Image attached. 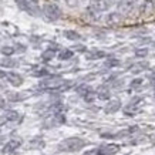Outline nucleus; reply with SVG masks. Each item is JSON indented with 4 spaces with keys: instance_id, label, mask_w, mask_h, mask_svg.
<instances>
[{
    "instance_id": "nucleus-1",
    "label": "nucleus",
    "mask_w": 155,
    "mask_h": 155,
    "mask_svg": "<svg viewBox=\"0 0 155 155\" xmlns=\"http://www.w3.org/2000/svg\"><path fill=\"white\" fill-rule=\"evenodd\" d=\"M87 142L81 138L73 137V138H67L64 141L58 144V151H64V152H75V151H80L83 147H85Z\"/></svg>"
},
{
    "instance_id": "nucleus-2",
    "label": "nucleus",
    "mask_w": 155,
    "mask_h": 155,
    "mask_svg": "<svg viewBox=\"0 0 155 155\" xmlns=\"http://www.w3.org/2000/svg\"><path fill=\"white\" fill-rule=\"evenodd\" d=\"M16 3H17L20 10L28 13L30 16L37 17V16L41 14V9H40V6H38L37 0H16Z\"/></svg>"
},
{
    "instance_id": "nucleus-3",
    "label": "nucleus",
    "mask_w": 155,
    "mask_h": 155,
    "mask_svg": "<svg viewBox=\"0 0 155 155\" xmlns=\"http://www.w3.org/2000/svg\"><path fill=\"white\" fill-rule=\"evenodd\" d=\"M41 13L44 14V19L47 20V21H56V20H58L61 17V9L56 3H47V5H44Z\"/></svg>"
},
{
    "instance_id": "nucleus-4",
    "label": "nucleus",
    "mask_w": 155,
    "mask_h": 155,
    "mask_svg": "<svg viewBox=\"0 0 155 155\" xmlns=\"http://www.w3.org/2000/svg\"><path fill=\"white\" fill-rule=\"evenodd\" d=\"M114 5V0H93L88 6L90 13H101L108 10Z\"/></svg>"
},
{
    "instance_id": "nucleus-5",
    "label": "nucleus",
    "mask_w": 155,
    "mask_h": 155,
    "mask_svg": "<svg viewBox=\"0 0 155 155\" xmlns=\"http://www.w3.org/2000/svg\"><path fill=\"white\" fill-rule=\"evenodd\" d=\"M138 0H120L118 2V13L120 14H130L135 7Z\"/></svg>"
},
{
    "instance_id": "nucleus-6",
    "label": "nucleus",
    "mask_w": 155,
    "mask_h": 155,
    "mask_svg": "<svg viewBox=\"0 0 155 155\" xmlns=\"http://www.w3.org/2000/svg\"><path fill=\"white\" fill-rule=\"evenodd\" d=\"M155 12V5L151 0H144L141 7H140V16L142 17H148Z\"/></svg>"
},
{
    "instance_id": "nucleus-7",
    "label": "nucleus",
    "mask_w": 155,
    "mask_h": 155,
    "mask_svg": "<svg viewBox=\"0 0 155 155\" xmlns=\"http://www.w3.org/2000/svg\"><path fill=\"white\" fill-rule=\"evenodd\" d=\"M122 21V14H120L118 12H113V13H110L105 17V23L110 24V26H117Z\"/></svg>"
},
{
    "instance_id": "nucleus-8",
    "label": "nucleus",
    "mask_w": 155,
    "mask_h": 155,
    "mask_svg": "<svg viewBox=\"0 0 155 155\" xmlns=\"http://www.w3.org/2000/svg\"><path fill=\"white\" fill-rule=\"evenodd\" d=\"M118 150H120L118 145L110 144V145H104V147H101L100 150H97V155H113V154H115Z\"/></svg>"
},
{
    "instance_id": "nucleus-9",
    "label": "nucleus",
    "mask_w": 155,
    "mask_h": 155,
    "mask_svg": "<svg viewBox=\"0 0 155 155\" xmlns=\"http://www.w3.org/2000/svg\"><path fill=\"white\" fill-rule=\"evenodd\" d=\"M6 77H7V80L10 81V84L14 85V87H19V85H21V83H23L21 75H19L17 73H9Z\"/></svg>"
},
{
    "instance_id": "nucleus-10",
    "label": "nucleus",
    "mask_w": 155,
    "mask_h": 155,
    "mask_svg": "<svg viewBox=\"0 0 155 155\" xmlns=\"http://www.w3.org/2000/svg\"><path fill=\"white\" fill-rule=\"evenodd\" d=\"M20 144H21V141H20V140H12L9 144H6V147H5V150H3V151H5V152H10V151H14L16 148H19Z\"/></svg>"
},
{
    "instance_id": "nucleus-11",
    "label": "nucleus",
    "mask_w": 155,
    "mask_h": 155,
    "mask_svg": "<svg viewBox=\"0 0 155 155\" xmlns=\"http://www.w3.org/2000/svg\"><path fill=\"white\" fill-rule=\"evenodd\" d=\"M64 36H66V38H68V40H73V41H75V40H80L81 36L77 31H74V30H66L64 31Z\"/></svg>"
},
{
    "instance_id": "nucleus-12",
    "label": "nucleus",
    "mask_w": 155,
    "mask_h": 155,
    "mask_svg": "<svg viewBox=\"0 0 155 155\" xmlns=\"http://www.w3.org/2000/svg\"><path fill=\"white\" fill-rule=\"evenodd\" d=\"M118 108H120V101L115 100V101H111V103L108 104L107 108H105V111H107V113H115Z\"/></svg>"
},
{
    "instance_id": "nucleus-13",
    "label": "nucleus",
    "mask_w": 155,
    "mask_h": 155,
    "mask_svg": "<svg viewBox=\"0 0 155 155\" xmlns=\"http://www.w3.org/2000/svg\"><path fill=\"white\" fill-rule=\"evenodd\" d=\"M58 57H60V60H70L73 57V51L71 50H63V51H60Z\"/></svg>"
},
{
    "instance_id": "nucleus-14",
    "label": "nucleus",
    "mask_w": 155,
    "mask_h": 155,
    "mask_svg": "<svg viewBox=\"0 0 155 155\" xmlns=\"http://www.w3.org/2000/svg\"><path fill=\"white\" fill-rule=\"evenodd\" d=\"M90 91H91V90H90V87L88 85H81V87H78V88H77V93H78V94H81V95H87V94H90Z\"/></svg>"
},
{
    "instance_id": "nucleus-15",
    "label": "nucleus",
    "mask_w": 155,
    "mask_h": 155,
    "mask_svg": "<svg viewBox=\"0 0 155 155\" xmlns=\"http://www.w3.org/2000/svg\"><path fill=\"white\" fill-rule=\"evenodd\" d=\"M6 118H7L9 121H16V120L19 118V113H16V111H7V113H6Z\"/></svg>"
},
{
    "instance_id": "nucleus-16",
    "label": "nucleus",
    "mask_w": 155,
    "mask_h": 155,
    "mask_svg": "<svg viewBox=\"0 0 155 155\" xmlns=\"http://www.w3.org/2000/svg\"><path fill=\"white\" fill-rule=\"evenodd\" d=\"M54 54H56V53H54V50H47V51H44L43 53V60H46V61H48V60H51L53 57H54Z\"/></svg>"
},
{
    "instance_id": "nucleus-17",
    "label": "nucleus",
    "mask_w": 155,
    "mask_h": 155,
    "mask_svg": "<svg viewBox=\"0 0 155 155\" xmlns=\"http://www.w3.org/2000/svg\"><path fill=\"white\" fill-rule=\"evenodd\" d=\"M14 53V48L10 47V46H5V47H2V54H5V56H12Z\"/></svg>"
},
{
    "instance_id": "nucleus-18",
    "label": "nucleus",
    "mask_w": 155,
    "mask_h": 155,
    "mask_svg": "<svg viewBox=\"0 0 155 155\" xmlns=\"http://www.w3.org/2000/svg\"><path fill=\"white\" fill-rule=\"evenodd\" d=\"M0 64L5 67H13V66H16V61H13L12 58H5V60L0 61Z\"/></svg>"
},
{
    "instance_id": "nucleus-19",
    "label": "nucleus",
    "mask_w": 155,
    "mask_h": 155,
    "mask_svg": "<svg viewBox=\"0 0 155 155\" xmlns=\"http://www.w3.org/2000/svg\"><path fill=\"white\" fill-rule=\"evenodd\" d=\"M147 54H148V50H147L145 47L144 48H137L135 50V56L137 57H145Z\"/></svg>"
},
{
    "instance_id": "nucleus-20",
    "label": "nucleus",
    "mask_w": 155,
    "mask_h": 155,
    "mask_svg": "<svg viewBox=\"0 0 155 155\" xmlns=\"http://www.w3.org/2000/svg\"><path fill=\"white\" fill-rule=\"evenodd\" d=\"M118 64H120V61L115 60V58H110V60L105 61V66L108 67H114V66H118Z\"/></svg>"
},
{
    "instance_id": "nucleus-21",
    "label": "nucleus",
    "mask_w": 155,
    "mask_h": 155,
    "mask_svg": "<svg viewBox=\"0 0 155 155\" xmlns=\"http://www.w3.org/2000/svg\"><path fill=\"white\" fill-rule=\"evenodd\" d=\"M66 5L68 7H77L78 6V0H66Z\"/></svg>"
},
{
    "instance_id": "nucleus-22",
    "label": "nucleus",
    "mask_w": 155,
    "mask_h": 155,
    "mask_svg": "<svg viewBox=\"0 0 155 155\" xmlns=\"http://www.w3.org/2000/svg\"><path fill=\"white\" fill-rule=\"evenodd\" d=\"M98 57H104V53L98 51V53H93V54H88L90 60H94V58H98Z\"/></svg>"
},
{
    "instance_id": "nucleus-23",
    "label": "nucleus",
    "mask_w": 155,
    "mask_h": 155,
    "mask_svg": "<svg viewBox=\"0 0 155 155\" xmlns=\"http://www.w3.org/2000/svg\"><path fill=\"white\" fill-rule=\"evenodd\" d=\"M108 97H110V93H108V91H100L98 93V98H101V100H107Z\"/></svg>"
},
{
    "instance_id": "nucleus-24",
    "label": "nucleus",
    "mask_w": 155,
    "mask_h": 155,
    "mask_svg": "<svg viewBox=\"0 0 155 155\" xmlns=\"http://www.w3.org/2000/svg\"><path fill=\"white\" fill-rule=\"evenodd\" d=\"M33 74H34V75H37V77H40V75H47V74H48V71H47V70H43V68H41L40 71H34Z\"/></svg>"
},
{
    "instance_id": "nucleus-25",
    "label": "nucleus",
    "mask_w": 155,
    "mask_h": 155,
    "mask_svg": "<svg viewBox=\"0 0 155 155\" xmlns=\"http://www.w3.org/2000/svg\"><path fill=\"white\" fill-rule=\"evenodd\" d=\"M142 84V80H140V78H137V80H134L131 83V85L134 87V88H137V87H140V85Z\"/></svg>"
},
{
    "instance_id": "nucleus-26",
    "label": "nucleus",
    "mask_w": 155,
    "mask_h": 155,
    "mask_svg": "<svg viewBox=\"0 0 155 155\" xmlns=\"http://www.w3.org/2000/svg\"><path fill=\"white\" fill-rule=\"evenodd\" d=\"M6 75H7V74H6L5 71H3V70H0V78H5Z\"/></svg>"
},
{
    "instance_id": "nucleus-27",
    "label": "nucleus",
    "mask_w": 155,
    "mask_h": 155,
    "mask_svg": "<svg viewBox=\"0 0 155 155\" xmlns=\"http://www.w3.org/2000/svg\"><path fill=\"white\" fill-rule=\"evenodd\" d=\"M77 50H80V51H84L85 47H84V46H77Z\"/></svg>"
},
{
    "instance_id": "nucleus-28",
    "label": "nucleus",
    "mask_w": 155,
    "mask_h": 155,
    "mask_svg": "<svg viewBox=\"0 0 155 155\" xmlns=\"http://www.w3.org/2000/svg\"><path fill=\"white\" fill-rule=\"evenodd\" d=\"M151 2H152V3H154V5H155V0H151Z\"/></svg>"
},
{
    "instance_id": "nucleus-29",
    "label": "nucleus",
    "mask_w": 155,
    "mask_h": 155,
    "mask_svg": "<svg viewBox=\"0 0 155 155\" xmlns=\"http://www.w3.org/2000/svg\"><path fill=\"white\" fill-rule=\"evenodd\" d=\"M154 47H155V41H154Z\"/></svg>"
}]
</instances>
